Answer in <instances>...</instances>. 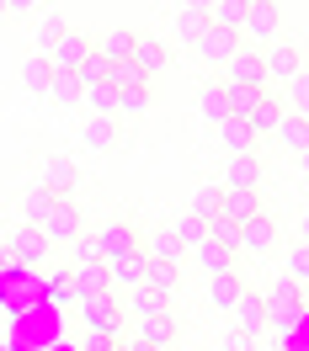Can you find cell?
<instances>
[{
  "instance_id": "cell-1",
  "label": "cell",
  "mask_w": 309,
  "mask_h": 351,
  "mask_svg": "<svg viewBox=\"0 0 309 351\" xmlns=\"http://www.w3.org/2000/svg\"><path fill=\"white\" fill-rule=\"evenodd\" d=\"M262 308H266V325H277V335H288L293 325H309V293L293 282H277L262 298Z\"/></svg>"
},
{
  "instance_id": "cell-29",
  "label": "cell",
  "mask_w": 309,
  "mask_h": 351,
  "mask_svg": "<svg viewBox=\"0 0 309 351\" xmlns=\"http://www.w3.org/2000/svg\"><path fill=\"white\" fill-rule=\"evenodd\" d=\"M192 256L203 261V271H208V277H219V271H235V256H229L224 245H214V240H203Z\"/></svg>"
},
{
  "instance_id": "cell-34",
  "label": "cell",
  "mask_w": 309,
  "mask_h": 351,
  "mask_svg": "<svg viewBox=\"0 0 309 351\" xmlns=\"http://www.w3.org/2000/svg\"><path fill=\"white\" fill-rule=\"evenodd\" d=\"M48 208H54V192H48V186H27V197H22V219H27V223H38Z\"/></svg>"
},
{
  "instance_id": "cell-20",
  "label": "cell",
  "mask_w": 309,
  "mask_h": 351,
  "mask_svg": "<svg viewBox=\"0 0 309 351\" xmlns=\"http://www.w3.org/2000/svg\"><path fill=\"white\" fill-rule=\"evenodd\" d=\"M11 256H16V261H48V240L38 234V223H22V229L11 234Z\"/></svg>"
},
{
  "instance_id": "cell-21",
  "label": "cell",
  "mask_w": 309,
  "mask_h": 351,
  "mask_svg": "<svg viewBox=\"0 0 309 351\" xmlns=\"http://www.w3.org/2000/svg\"><path fill=\"white\" fill-rule=\"evenodd\" d=\"M219 138H224V149L229 154H256V133H251V123H240V117H224L219 123Z\"/></svg>"
},
{
  "instance_id": "cell-35",
  "label": "cell",
  "mask_w": 309,
  "mask_h": 351,
  "mask_svg": "<svg viewBox=\"0 0 309 351\" xmlns=\"http://www.w3.org/2000/svg\"><path fill=\"white\" fill-rule=\"evenodd\" d=\"M283 282H293V287L309 282V245L304 240L293 245V256H288V266H283Z\"/></svg>"
},
{
  "instance_id": "cell-41",
  "label": "cell",
  "mask_w": 309,
  "mask_h": 351,
  "mask_svg": "<svg viewBox=\"0 0 309 351\" xmlns=\"http://www.w3.org/2000/svg\"><path fill=\"white\" fill-rule=\"evenodd\" d=\"M59 32H65V22H59V16H43V27H38V53H48V43H54Z\"/></svg>"
},
{
  "instance_id": "cell-3",
  "label": "cell",
  "mask_w": 309,
  "mask_h": 351,
  "mask_svg": "<svg viewBox=\"0 0 309 351\" xmlns=\"http://www.w3.org/2000/svg\"><path fill=\"white\" fill-rule=\"evenodd\" d=\"M38 234H43L48 245H75L80 240V208L69 197H54V208L38 219Z\"/></svg>"
},
{
  "instance_id": "cell-28",
  "label": "cell",
  "mask_w": 309,
  "mask_h": 351,
  "mask_svg": "<svg viewBox=\"0 0 309 351\" xmlns=\"http://www.w3.org/2000/svg\"><path fill=\"white\" fill-rule=\"evenodd\" d=\"M16 75H22V86H27V90H38V96H43V90H48V80H54V69H48V59H43V53H27Z\"/></svg>"
},
{
  "instance_id": "cell-47",
  "label": "cell",
  "mask_w": 309,
  "mask_h": 351,
  "mask_svg": "<svg viewBox=\"0 0 309 351\" xmlns=\"http://www.w3.org/2000/svg\"><path fill=\"white\" fill-rule=\"evenodd\" d=\"M117 351H160V346H144V341H128V346H117Z\"/></svg>"
},
{
  "instance_id": "cell-42",
  "label": "cell",
  "mask_w": 309,
  "mask_h": 351,
  "mask_svg": "<svg viewBox=\"0 0 309 351\" xmlns=\"http://www.w3.org/2000/svg\"><path fill=\"white\" fill-rule=\"evenodd\" d=\"M224 351H256V335H245V330H229V335H224Z\"/></svg>"
},
{
  "instance_id": "cell-49",
  "label": "cell",
  "mask_w": 309,
  "mask_h": 351,
  "mask_svg": "<svg viewBox=\"0 0 309 351\" xmlns=\"http://www.w3.org/2000/svg\"><path fill=\"white\" fill-rule=\"evenodd\" d=\"M229 5H245V0H229Z\"/></svg>"
},
{
  "instance_id": "cell-9",
  "label": "cell",
  "mask_w": 309,
  "mask_h": 351,
  "mask_svg": "<svg viewBox=\"0 0 309 351\" xmlns=\"http://www.w3.org/2000/svg\"><path fill=\"white\" fill-rule=\"evenodd\" d=\"M128 59L139 64V75H144V80H154L160 69L171 64V48L160 43V38H150V32H139V38H133V53H128Z\"/></svg>"
},
{
  "instance_id": "cell-12",
  "label": "cell",
  "mask_w": 309,
  "mask_h": 351,
  "mask_svg": "<svg viewBox=\"0 0 309 351\" xmlns=\"http://www.w3.org/2000/svg\"><path fill=\"white\" fill-rule=\"evenodd\" d=\"M229 314H235V330H245V335H262V330H266V308H262V293H251V287H245L240 298L229 304Z\"/></svg>"
},
{
  "instance_id": "cell-26",
  "label": "cell",
  "mask_w": 309,
  "mask_h": 351,
  "mask_svg": "<svg viewBox=\"0 0 309 351\" xmlns=\"http://www.w3.org/2000/svg\"><path fill=\"white\" fill-rule=\"evenodd\" d=\"M240 293H245L240 271H219V277H208V304H214V308H229Z\"/></svg>"
},
{
  "instance_id": "cell-39",
  "label": "cell",
  "mask_w": 309,
  "mask_h": 351,
  "mask_svg": "<svg viewBox=\"0 0 309 351\" xmlns=\"http://www.w3.org/2000/svg\"><path fill=\"white\" fill-rule=\"evenodd\" d=\"M144 256H154V261H181V245L171 240V229H160V234L150 240V250H144Z\"/></svg>"
},
{
  "instance_id": "cell-44",
  "label": "cell",
  "mask_w": 309,
  "mask_h": 351,
  "mask_svg": "<svg viewBox=\"0 0 309 351\" xmlns=\"http://www.w3.org/2000/svg\"><path fill=\"white\" fill-rule=\"evenodd\" d=\"M0 5H5V16H32L43 0H0Z\"/></svg>"
},
{
  "instance_id": "cell-33",
  "label": "cell",
  "mask_w": 309,
  "mask_h": 351,
  "mask_svg": "<svg viewBox=\"0 0 309 351\" xmlns=\"http://www.w3.org/2000/svg\"><path fill=\"white\" fill-rule=\"evenodd\" d=\"M128 308H133V319H144V314H160V308H171V304H165V293L133 287V293H128Z\"/></svg>"
},
{
  "instance_id": "cell-36",
  "label": "cell",
  "mask_w": 309,
  "mask_h": 351,
  "mask_svg": "<svg viewBox=\"0 0 309 351\" xmlns=\"http://www.w3.org/2000/svg\"><path fill=\"white\" fill-rule=\"evenodd\" d=\"M107 59H102V53H96V43H91V53H86V64L75 69V75H80V86H107Z\"/></svg>"
},
{
  "instance_id": "cell-16",
  "label": "cell",
  "mask_w": 309,
  "mask_h": 351,
  "mask_svg": "<svg viewBox=\"0 0 309 351\" xmlns=\"http://www.w3.org/2000/svg\"><path fill=\"white\" fill-rule=\"evenodd\" d=\"M293 69H304L299 48H277V43H266V48H262V75H266V80H288Z\"/></svg>"
},
{
  "instance_id": "cell-15",
  "label": "cell",
  "mask_w": 309,
  "mask_h": 351,
  "mask_svg": "<svg viewBox=\"0 0 309 351\" xmlns=\"http://www.w3.org/2000/svg\"><path fill=\"white\" fill-rule=\"evenodd\" d=\"M219 213H224V219H235V223H245V219H256V213H262V197H256V192L219 186Z\"/></svg>"
},
{
  "instance_id": "cell-30",
  "label": "cell",
  "mask_w": 309,
  "mask_h": 351,
  "mask_svg": "<svg viewBox=\"0 0 309 351\" xmlns=\"http://www.w3.org/2000/svg\"><path fill=\"white\" fill-rule=\"evenodd\" d=\"M150 101H154V90H150V86L117 90V117H139V112H150Z\"/></svg>"
},
{
  "instance_id": "cell-31",
  "label": "cell",
  "mask_w": 309,
  "mask_h": 351,
  "mask_svg": "<svg viewBox=\"0 0 309 351\" xmlns=\"http://www.w3.org/2000/svg\"><path fill=\"white\" fill-rule=\"evenodd\" d=\"M171 240H176L181 250H198V245H203V219H198V213H181V219L171 223Z\"/></svg>"
},
{
  "instance_id": "cell-13",
  "label": "cell",
  "mask_w": 309,
  "mask_h": 351,
  "mask_svg": "<svg viewBox=\"0 0 309 351\" xmlns=\"http://www.w3.org/2000/svg\"><path fill=\"white\" fill-rule=\"evenodd\" d=\"M224 186H235V192H256V186H262V160H256V154H229Z\"/></svg>"
},
{
  "instance_id": "cell-25",
  "label": "cell",
  "mask_w": 309,
  "mask_h": 351,
  "mask_svg": "<svg viewBox=\"0 0 309 351\" xmlns=\"http://www.w3.org/2000/svg\"><path fill=\"white\" fill-rule=\"evenodd\" d=\"M133 38H139L133 27H112L107 38H96V53H102L107 64H117V59H128V53H133Z\"/></svg>"
},
{
  "instance_id": "cell-37",
  "label": "cell",
  "mask_w": 309,
  "mask_h": 351,
  "mask_svg": "<svg viewBox=\"0 0 309 351\" xmlns=\"http://www.w3.org/2000/svg\"><path fill=\"white\" fill-rule=\"evenodd\" d=\"M203 27H208V16H203V11H181V5H176V38H181V43H198Z\"/></svg>"
},
{
  "instance_id": "cell-24",
  "label": "cell",
  "mask_w": 309,
  "mask_h": 351,
  "mask_svg": "<svg viewBox=\"0 0 309 351\" xmlns=\"http://www.w3.org/2000/svg\"><path fill=\"white\" fill-rule=\"evenodd\" d=\"M245 123H251V133H256V138H262V133H272L277 123H283V101H277L272 90H262V96H256V112H251Z\"/></svg>"
},
{
  "instance_id": "cell-48",
  "label": "cell",
  "mask_w": 309,
  "mask_h": 351,
  "mask_svg": "<svg viewBox=\"0 0 309 351\" xmlns=\"http://www.w3.org/2000/svg\"><path fill=\"white\" fill-rule=\"evenodd\" d=\"M0 22H5V5H0Z\"/></svg>"
},
{
  "instance_id": "cell-4",
  "label": "cell",
  "mask_w": 309,
  "mask_h": 351,
  "mask_svg": "<svg viewBox=\"0 0 309 351\" xmlns=\"http://www.w3.org/2000/svg\"><path fill=\"white\" fill-rule=\"evenodd\" d=\"M86 53H91V38H86V32H75V27H65V32L48 43L43 59H48V69H65V75H75V69L86 64Z\"/></svg>"
},
{
  "instance_id": "cell-22",
  "label": "cell",
  "mask_w": 309,
  "mask_h": 351,
  "mask_svg": "<svg viewBox=\"0 0 309 351\" xmlns=\"http://www.w3.org/2000/svg\"><path fill=\"white\" fill-rule=\"evenodd\" d=\"M224 86V117H251L256 112V96H262V86H229V80H219Z\"/></svg>"
},
{
  "instance_id": "cell-5",
  "label": "cell",
  "mask_w": 309,
  "mask_h": 351,
  "mask_svg": "<svg viewBox=\"0 0 309 351\" xmlns=\"http://www.w3.org/2000/svg\"><path fill=\"white\" fill-rule=\"evenodd\" d=\"M219 69H224V80H229V86H266V75H262V48L245 43V38H240V48H235Z\"/></svg>"
},
{
  "instance_id": "cell-18",
  "label": "cell",
  "mask_w": 309,
  "mask_h": 351,
  "mask_svg": "<svg viewBox=\"0 0 309 351\" xmlns=\"http://www.w3.org/2000/svg\"><path fill=\"white\" fill-rule=\"evenodd\" d=\"M107 282L112 287H139L144 282V250H133V256H117V261H107Z\"/></svg>"
},
{
  "instance_id": "cell-6",
  "label": "cell",
  "mask_w": 309,
  "mask_h": 351,
  "mask_svg": "<svg viewBox=\"0 0 309 351\" xmlns=\"http://www.w3.org/2000/svg\"><path fill=\"white\" fill-rule=\"evenodd\" d=\"M69 293H75V304L112 293V282H107V261H75V271H69Z\"/></svg>"
},
{
  "instance_id": "cell-14",
  "label": "cell",
  "mask_w": 309,
  "mask_h": 351,
  "mask_svg": "<svg viewBox=\"0 0 309 351\" xmlns=\"http://www.w3.org/2000/svg\"><path fill=\"white\" fill-rule=\"evenodd\" d=\"M139 341H144V346H171V341H176V314H171V308H160V314H144V319H139Z\"/></svg>"
},
{
  "instance_id": "cell-11",
  "label": "cell",
  "mask_w": 309,
  "mask_h": 351,
  "mask_svg": "<svg viewBox=\"0 0 309 351\" xmlns=\"http://www.w3.org/2000/svg\"><path fill=\"white\" fill-rule=\"evenodd\" d=\"M80 181V171H75V160L69 154H48L43 160V176H38V186H48L54 197H69V186Z\"/></svg>"
},
{
  "instance_id": "cell-46",
  "label": "cell",
  "mask_w": 309,
  "mask_h": 351,
  "mask_svg": "<svg viewBox=\"0 0 309 351\" xmlns=\"http://www.w3.org/2000/svg\"><path fill=\"white\" fill-rule=\"evenodd\" d=\"M181 11H203L208 16V0H181Z\"/></svg>"
},
{
  "instance_id": "cell-19",
  "label": "cell",
  "mask_w": 309,
  "mask_h": 351,
  "mask_svg": "<svg viewBox=\"0 0 309 351\" xmlns=\"http://www.w3.org/2000/svg\"><path fill=\"white\" fill-rule=\"evenodd\" d=\"M277 138H283V149L293 154V160H304V149H309V117H293V112H283V123H277Z\"/></svg>"
},
{
  "instance_id": "cell-17",
  "label": "cell",
  "mask_w": 309,
  "mask_h": 351,
  "mask_svg": "<svg viewBox=\"0 0 309 351\" xmlns=\"http://www.w3.org/2000/svg\"><path fill=\"white\" fill-rule=\"evenodd\" d=\"M176 282H181V271H176V261H154V256H144V282L139 287H150V293H176Z\"/></svg>"
},
{
  "instance_id": "cell-7",
  "label": "cell",
  "mask_w": 309,
  "mask_h": 351,
  "mask_svg": "<svg viewBox=\"0 0 309 351\" xmlns=\"http://www.w3.org/2000/svg\"><path fill=\"white\" fill-rule=\"evenodd\" d=\"M96 245H102V261H117V256H133V250H144V240H139V229H133L128 219H112L102 234H96Z\"/></svg>"
},
{
  "instance_id": "cell-45",
  "label": "cell",
  "mask_w": 309,
  "mask_h": 351,
  "mask_svg": "<svg viewBox=\"0 0 309 351\" xmlns=\"http://www.w3.org/2000/svg\"><path fill=\"white\" fill-rule=\"evenodd\" d=\"M75 261H102V245L96 240H75Z\"/></svg>"
},
{
  "instance_id": "cell-8",
  "label": "cell",
  "mask_w": 309,
  "mask_h": 351,
  "mask_svg": "<svg viewBox=\"0 0 309 351\" xmlns=\"http://www.w3.org/2000/svg\"><path fill=\"white\" fill-rule=\"evenodd\" d=\"M192 48H198L203 64H224V59L240 48V32H229V27H214V22H208V27L198 32V43H192Z\"/></svg>"
},
{
  "instance_id": "cell-38",
  "label": "cell",
  "mask_w": 309,
  "mask_h": 351,
  "mask_svg": "<svg viewBox=\"0 0 309 351\" xmlns=\"http://www.w3.org/2000/svg\"><path fill=\"white\" fill-rule=\"evenodd\" d=\"M198 107H203V117H208V123H224V86H203Z\"/></svg>"
},
{
  "instance_id": "cell-27",
  "label": "cell",
  "mask_w": 309,
  "mask_h": 351,
  "mask_svg": "<svg viewBox=\"0 0 309 351\" xmlns=\"http://www.w3.org/2000/svg\"><path fill=\"white\" fill-rule=\"evenodd\" d=\"M86 149H96V154L117 149V117H91L86 123Z\"/></svg>"
},
{
  "instance_id": "cell-23",
  "label": "cell",
  "mask_w": 309,
  "mask_h": 351,
  "mask_svg": "<svg viewBox=\"0 0 309 351\" xmlns=\"http://www.w3.org/2000/svg\"><path fill=\"white\" fill-rule=\"evenodd\" d=\"M54 107H80V96H86V86H80V75H65V69H54V80H48L43 90Z\"/></svg>"
},
{
  "instance_id": "cell-2",
  "label": "cell",
  "mask_w": 309,
  "mask_h": 351,
  "mask_svg": "<svg viewBox=\"0 0 309 351\" xmlns=\"http://www.w3.org/2000/svg\"><path fill=\"white\" fill-rule=\"evenodd\" d=\"M277 27H283V5L277 0H245V16H240V38L245 43H277Z\"/></svg>"
},
{
  "instance_id": "cell-43",
  "label": "cell",
  "mask_w": 309,
  "mask_h": 351,
  "mask_svg": "<svg viewBox=\"0 0 309 351\" xmlns=\"http://www.w3.org/2000/svg\"><path fill=\"white\" fill-rule=\"evenodd\" d=\"M80 351H117V341H112V335H102V330H91L86 341H80Z\"/></svg>"
},
{
  "instance_id": "cell-40",
  "label": "cell",
  "mask_w": 309,
  "mask_h": 351,
  "mask_svg": "<svg viewBox=\"0 0 309 351\" xmlns=\"http://www.w3.org/2000/svg\"><path fill=\"white\" fill-rule=\"evenodd\" d=\"M192 213H198V219H219V186H198Z\"/></svg>"
},
{
  "instance_id": "cell-32",
  "label": "cell",
  "mask_w": 309,
  "mask_h": 351,
  "mask_svg": "<svg viewBox=\"0 0 309 351\" xmlns=\"http://www.w3.org/2000/svg\"><path fill=\"white\" fill-rule=\"evenodd\" d=\"M80 101H91V117H117V90L112 86H86Z\"/></svg>"
},
{
  "instance_id": "cell-10",
  "label": "cell",
  "mask_w": 309,
  "mask_h": 351,
  "mask_svg": "<svg viewBox=\"0 0 309 351\" xmlns=\"http://www.w3.org/2000/svg\"><path fill=\"white\" fill-rule=\"evenodd\" d=\"M272 240H277V223L266 219V208L256 213V219L240 223V256H266V250H272Z\"/></svg>"
}]
</instances>
